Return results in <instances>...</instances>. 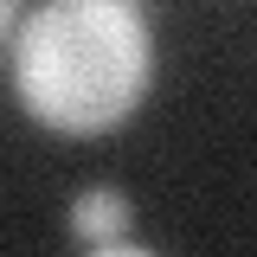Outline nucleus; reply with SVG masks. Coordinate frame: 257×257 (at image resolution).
<instances>
[{"mask_svg": "<svg viewBox=\"0 0 257 257\" xmlns=\"http://www.w3.org/2000/svg\"><path fill=\"white\" fill-rule=\"evenodd\" d=\"M155 90L142 0H39L13 32V96L52 135H116Z\"/></svg>", "mask_w": 257, "mask_h": 257, "instance_id": "f257e3e1", "label": "nucleus"}, {"mask_svg": "<svg viewBox=\"0 0 257 257\" xmlns=\"http://www.w3.org/2000/svg\"><path fill=\"white\" fill-rule=\"evenodd\" d=\"M64 231L77 244H96V251H128L148 257V244H135V199L122 187H84L64 212Z\"/></svg>", "mask_w": 257, "mask_h": 257, "instance_id": "f03ea898", "label": "nucleus"}, {"mask_svg": "<svg viewBox=\"0 0 257 257\" xmlns=\"http://www.w3.org/2000/svg\"><path fill=\"white\" fill-rule=\"evenodd\" d=\"M13 32H20V0H0V52L13 45Z\"/></svg>", "mask_w": 257, "mask_h": 257, "instance_id": "7ed1b4c3", "label": "nucleus"}]
</instances>
